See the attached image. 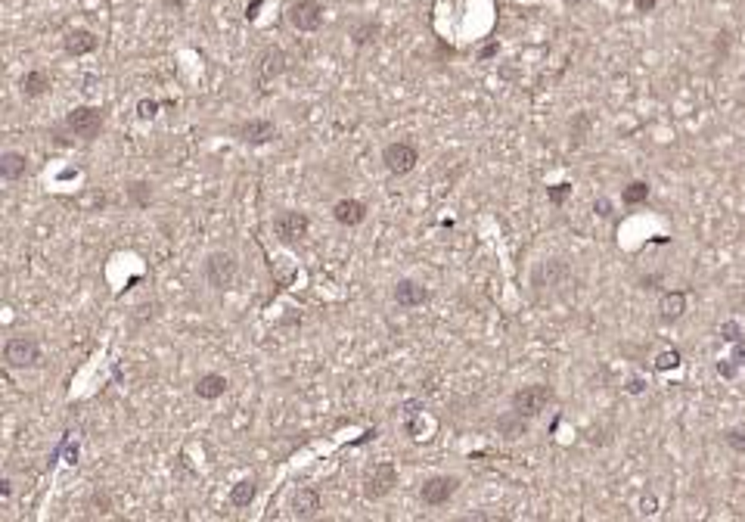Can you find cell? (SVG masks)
Wrapping results in <instances>:
<instances>
[{"instance_id": "obj_40", "label": "cell", "mask_w": 745, "mask_h": 522, "mask_svg": "<svg viewBox=\"0 0 745 522\" xmlns=\"http://www.w3.org/2000/svg\"><path fill=\"white\" fill-rule=\"evenodd\" d=\"M630 4H633V10H637V13H652L658 6V0H630Z\"/></svg>"}, {"instance_id": "obj_31", "label": "cell", "mask_w": 745, "mask_h": 522, "mask_svg": "<svg viewBox=\"0 0 745 522\" xmlns=\"http://www.w3.org/2000/svg\"><path fill=\"white\" fill-rule=\"evenodd\" d=\"M500 50H503V47H500V41L491 38V41H485V44L475 50V59H478V63H491V59L500 56Z\"/></svg>"}, {"instance_id": "obj_34", "label": "cell", "mask_w": 745, "mask_h": 522, "mask_svg": "<svg viewBox=\"0 0 745 522\" xmlns=\"http://www.w3.org/2000/svg\"><path fill=\"white\" fill-rule=\"evenodd\" d=\"M593 212H596V218H612V199H606V196H596V199H593Z\"/></svg>"}, {"instance_id": "obj_39", "label": "cell", "mask_w": 745, "mask_h": 522, "mask_svg": "<svg viewBox=\"0 0 745 522\" xmlns=\"http://www.w3.org/2000/svg\"><path fill=\"white\" fill-rule=\"evenodd\" d=\"M730 357H733V364L745 367V339H742V342H736V345H733V352H730Z\"/></svg>"}, {"instance_id": "obj_7", "label": "cell", "mask_w": 745, "mask_h": 522, "mask_svg": "<svg viewBox=\"0 0 745 522\" xmlns=\"http://www.w3.org/2000/svg\"><path fill=\"white\" fill-rule=\"evenodd\" d=\"M382 165L389 174L404 177L419 165V150L410 140H395V143H385L382 147Z\"/></svg>"}, {"instance_id": "obj_19", "label": "cell", "mask_w": 745, "mask_h": 522, "mask_svg": "<svg viewBox=\"0 0 745 522\" xmlns=\"http://www.w3.org/2000/svg\"><path fill=\"white\" fill-rule=\"evenodd\" d=\"M289 510H292L295 519H314V516H320V510H323L320 491H317V489H298V491L292 494V501H289Z\"/></svg>"}, {"instance_id": "obj_27", "label": "cell", "mask_w": 745, "mask_h": 522, "mask_svg": "<svg viewBox=\"0 0 745 522\" xmlns=\"http://www.w3.org/2000/svg\"><path fill=\"white\" fill-rule=\"evenodd\" d=\"M721 442L733 451V454H742V457H745V426H733V429H724V432H721Z\"/></svg>"}, {"instance_id": "obj_37", "label": "cell", "mask_w": 745, "mask_h": 522, "mask_svg": "<svg viewBox=\"0 0 745 522\" xmlns=\"http://www.w3.org/2000/svg\"><path fill=\"white\" fill-rule=\"evenodd\" d=\"M640 510H643L646 516H652V513L658 510V501H655V494H643V501H640Z\"/></svg>"}, {"instance_id": "obj_2", "label": "cell", "mask_w": 745, "mask_h": 522, "mask_svg": "<svg viewBox=\"0 0 745 522\" xmlns=\"http://www.w3.org/2000/svg\"><path fill=\"white\" fill-rule=\"evenodd\" d=\"M63 127L72 137L90 143V140H97V137L106 131V113H102L100 106H88V103H84V106L68 109L65 118H63Z\"/></svg>"}, {"instance_id": "obj_17", "label": "cell", "mask_w": 745, "mask_h": 522, "mask_svg": "<svg viewBox=\"0 0 745 522\" xmlns=\"http://www.w3.org/2000/svg\"><path fill=\"white\" fill-rule=\"evenodd\" d=\"M379 34H382V22L373 19V16H361V19H354V22L348 25V41H351V44H354L357 50L376 44V41H379Z\"/></svg>"}, {"instance_id": "obj_22", "label": "cell", "mask_w": 745, "mask_h": 522, "mask_svg": "<svg viewBox=\"0 0 745 522\" xmlns=\"http://www.w3.org/2000/svg\"><path fill=\"white\" fill-rule=\"evenodd\" d=\"M255 498H258V482L255 479H239L233 489H230V507H236V510L252 507Z\"/></svg>"}, {"instance_id": "obj_21", "label": "cell", "mask_w": 745, "mask_h": 522, "mask_svg": "<svg viewBox=\"0 0 745 522\" xmlns=\"http://www.w3.org/2000/svg\"><path fill=\"white\" fill-rule=\"evenodd\" d=\"M25 171H28V156L19 150H6L0 152V177L4 181H19L25 177Z\"/></svg>"}, {"instance_id": "obj_24", "label": "cell", "mask_w": 745, "mask_h": 522, "mask_svg": "<svg viewBox=\"0 0 745 522\" xmlns=\"http://www.w3.org/2000/svg\"><path fill=\"white\" fill-rule=\"evenodd\" d=\"M590 127H593V118H590V113H575V115H571V122H569V147H571V150L584 147Z\"/></svg>"}, {"instance_id": "obj_4", "label": "cell", "mask_w": 745, "mask_h": 522, "mask_svg": "<svg viewBox=\"0 0 745 522\" xmlns=\"http://www.w3.org/2000/svg\"><path fill=\"white\" fill-rule=\"evenodd\" d=\"M41 361H44V352L34 336H10L4 342V364L10 370H31Z\"/></svg>"}, {"instance_id": "obj_9", "label": "cell", "mask_w": 745, "mask_h": 522, "mask_svg": "<svg viewBox=\"0 0 745 522\" xmlns=\"http://www.w3.org/2000/svg\"><path fill=\"white\" fill-rule=\"evenodd\" d=\"M323 4L320 0H292V4L286 6V22L292 25L295 31L302 34H311L323 25Z\"/></svg>"}, {"instance_id": "obj_36", "label": "cell", "mask_w": 745, "mask_h": 522, "mask_svg": "<svg viewBox=\"0 0 745 522\" xmlns=\"http://www.w3.org/2000/svg\"><path fill=\"white\" fill-rule=\"evenodd\" d=\"M261 6H264V0H248V4H245V13H243V16H245L248 22H255V19H258V13H261Z\"/></svg>"}, {"instance_id": "obj_16", "label": "cell", "mask_w": 745, "mask_h": 522, "mask_svg": "<svg viewBox=\"0 0 745 522\" xmlns=\"http://www.w3.org/2000/svg\"><path fill=\"white\" fill-rule=\"evenodd\" d=\"M565 277H569V264H565L562 259H546V261H541L534 271H531V286H534V289L559 286Z\"/></svg>"}, {"instance_id": "obj_26", "label": "cell", "mask_w": 745, "mask_h": 522, "mask_svg": "<svg viewBox=\"0 0 745 522\" xmlns=\"http://www.w3.org/2000/svg\"><path fill=\"white\" fill-rule=\"evenodd\" d=\"M649 193H652V187L646 181H630V184H624V190H621V202L628 205V209H633V205L649 202Z\"/></svg>"}, {"instance_id": "obj_18", "label": "cell", "mask_w": 745, "mask_h": 522, "mask_svg": "<svg viewBox=\"0 0 745 522\" xmlns=\"http://www.w3.org/2000/svg\"><path fill=\"white\" fill-rule=\"evenodd\" d=\"M50 90H53V78H50V72H44V68H28L19 78V93L25 100H41Z\"/></svg>"}, {"instance_id": "obj_14", "label": "cell", "mask_w": 745, "mask_h": 522, "mask_svg": "<svg viewBox=\"0 0 745 522\" xmlns=\"http://www.w3.org/2000/svg\"><path fill=\"white\" fill-rule=\"evenodd\" d=\"M689 308V296L687 289H665L662 298H658V318L662 323H677Z\"/></svg>"}, {"instance_id": "obj_28", "label": "cell", "mask_w": 745, "mask_h": 522, "mask_svg": "<svg viewBox=\"0 0 745 522\" xmlns=\"http://www.w3.org/2000/svg\"><path fill=\"white\" fill-rule=\"evenodd\" d=\"M680 361H683V357H680V352H677V348H667V352H662V355L655 357L652 370H655V373H665V370H677V367H680Z\"/></svg>"}, {"instance_id": "obj_30", "label": "cell", "mask_w": 745, "mask_h": 522, "mask_svg": "<svg viewBox=\"0 0 745 522\" xmlns=\"http://www.w3.org/2000/svg\"><path fill=\"white\" fill-rule=\"evenodd\" d=\"M721 339L726 342V345H736V342H742V339H745L742 323H739V320H724V323H721Z\"/></svg>"}, {"instance_id": "obj_1", "label": "cell", "mask_w": 745, "mask_h": 522, "mask_svg": "<svg viewBox=\"0 0 745 522\" xmlns=\"http://www.w3.org/2000/svg\"><path fill=\"white\" fill-rule=\"evenodd\" d=\"M239 277V261L233 252L227 249H215L208 252L202 259V280L208 289H215V293H227V289H233Z\"/></svg>"}, {"instance_id": "obj_6", "label": "cell", "mask_w": 745, "mask_h": 522, "mask_svg": "<svg viewBox=\"0 0 745 522\" xmlns=\"http://www.w3.org/2000/svg\"><path fill=\"white\" fill-rule=\"evenodd\" d=\"M395 485H398V466L391 464V460H379V464H373L364 476V498L366 501H382L395 491Z\"/></svg>"}, {"instance_id": "obj_29", "label": "cell", "mask_w": 745, "mask_h": 522, "mask_svg": "<svg viewBox=\"0 0 745 522\" xmlns=\"http://www.w3.org/2000/svg\"><path fill=\"white\" fill-rule=\"evenodd\" d=\"M571 196V184L569 181H562V184H553V187H546V202L553 205V209H562L565 199Z\"/></svg>"}, {"instance_id": "obj_25", "label": "cell", "mask_w": 745, "mask_h": 522, "mask_svg": "<svg viewBox=\"0 0 745 522\" xmlns=\"http://www.w3.org/2000/svg\"><path fill=\"white\" fill-rule=\"evenodd\" d=\"M127 202L134 205V209H149V202H152V184L149 181H131L127 184Z\"/></svg>"}, {"instance_id": "obj_42", "label": "cell", "mask_w": 745, "mask_h": 522, "mask_svg": "<svg viewBox=\"0 0 745 522\" xmlns=\"http://www.w3.org/2000/svg\"><path fill=\"white\" fill-rule=\"evenodd\" d=\"M565 6H578V4H584V0H562Z\"/></svg>"}, {"instance_id": "obj_15", "label": "cell", "mask_w": 745, "mask_h": 522, "mask_svg": "<svg viewBox=\"0 0 745 522\" xmlns=\"http://www.w3.org/2000/svg\"><path fill=\"white\" fill-rule=\"evenodd\" d=\"M366 215H370V209H366V202L354 199V196H345V199H339L332 205V218H336V224L342 227H361Z\"/></svg>"}, {"instance_id": "obj_10", "label": "cell", "mask_w": 745, "mask_h": 522, "mask_svg": "<svg viewBox=\"0 0 745 522\" xmlns=\"http://www.w3.org/2000/svg\"><path fill=\"white\" fill-rule=\"evenodd\" d=\"M239 143H245V147H268L280 137V127L270 122V118H245V122L233 125V131Z\"/></svg>"}, {"instance_id": "obj_11", "label": "cell", "mask_w": 745, "mask_h": 522, "mask_svg": "<svg viewBox=\"0 0 745 522\" xmlns=\"http://www.w3.org/2000/svg\"><path fill=\"white\" fill-rule=\"evenodd\" d=\"M457 491H460V479L457 476H448V473L429 476L423 482V489H419V501H423L426 507H444V503H448Z\"/></svg>"}, {"instance_id": "obj_41", "label": "cell", "mask_w": 745, "mask_h": 522, "mask_svg": "<svg viewBox=\"0 0 745 522\" xmlns=\"http://www.w3.org/2000/svg\"><path fill=\"white\" fill-rule=\"evenodd\" d=\"M10 494H13V482H10V479H0V498L6 501Z\"/></svg>"}, {"instance_id": "obj_3", "label": "cell", "mask_w": 745, "mask_h": 522, "mask_svg": "<svg viewBox=\"0 0 745 522\" xmlns=\"http://www.w3.org/2000/svg\"><path fill=\"white\" fill-rule=\"evenodd\" d=\"M553 401H556L553 386H546V382H528V386H519L509 395V407L516 410V414L528 417V420H534V417H541Z\"/></svg>"}, {"instance_id": "obj_33", "label": "cell", "mask_w": 745, "mask_h": 522, "mask_svg": "<svg viewBox=\"0 0 745 522\" xmlns=\"http://www.w3.org/2000/svg\"><path fill=\"white\" fill-rule=\"evenodd\" d=\"M717 373H721L724 380H736L739 364H733V357H721V361H717Z\"/></svg>"}, {"instance_id": "obj_32", "label": "cell", "mask_w": 745, "mask_h": 522, "mask_svg": "<svg viewBox=\"0 0 745 522\" xmlns=\"http://www.w3.org/2000/svg\"><path fill=\"white\" fill-rule=\"evenodd\" d=\"M159 109H162L159 100H140L137 103V118H140V122H152V118L159 115Z\"/></svg>"}, {"instance_id": "obj_5", "label": "cell", "mask_w": 745, "mask_h": 522, "mask_svg": "<svg viewBox=\"0 0 745 522\" xmlns=\"http://www.w3.org/2000/svg\"><path fill=\"white\" fill-rule=\"evenodd\" d=\"M286 72H289V53L282 47H277V44L264 47L261 56L255 59V66H252V78H255V84H258L261 90H268V84L282 78Z\"/></svg>"}, {"instance_id": "obj_13", "label": "cell", "mask_w": 745, "mask_h": 522, "mask_svg": "<svg viewBox=\"0 0 745 522\" xmlns=\"http://www.w3.org/2000/svg\"><path fill=\"white\" fill-rule=\"evenodd\" d=\"M97 47H100V34L97 31H90V28H68L63 34V50H65V56H90V53H97Z\"/></svg>"}, {"instance_id": "obj_38", "label": "cell", "mask_w": 745, "mask_h": 522, "mask_svg": "<svg viewBox=\"0 0 745 522\" xmlns=\"http://www.w3.org/2000/svg\"><path fill=\"white\" fill-rule=\"evenodd\" d=\"M162 6H165L168 13H184L186 10V4H190V0H159Z\"/></svg>"}, {"instance_id": "obj_35", "label": "cell", "mask_w": 745, "mask_h": 522, "mask_svg": "<svg viewBox=\"0 0 745 522\" xmlns=\"http://www.w3.org/2000/svg\"><path fill=\"white\" fill-rule=\"evenodd\" d=\"M624 392H628V395H643V392H646V380H640V376H630L628 386H624Z\"/></svg>"}, {"instance_id": "obj_20", "label": "cell", "mask_w": 745, "mask_h": 522, "mask_svg": "<svg viewBox=\"0 0 745 522\" xmlns=\"http://www.w3.org/2000/svg\"><path fill=\"white\" fill-rule=\"evenodd\" d=\"M230 389V382H227V376L224 373H202L199 380H196V398H202V401H218L224 392Z\"/></svg>"}, {"instance_id": "obj_8", "label": "cell", "mask_w": 745, "mask_h": 522, "mask_svg": "<svg viewBox=\"0 0 745 522\" xmlns=\"http://www.w3.org/2000/svg\"><path fill=\"white\" fill-rule=\"evenodd\" d=\"M307 230H311V218H307L305 212H298V209H286V212H280V215L273 218V236H277L282 246L302 243V239L307 236Z\"/></svg>"}, {"instance_id": "obj_23", "label": "cell", "mask_w": 745, "mask_h": 522, "mask_svg": "<svg viewBox=\"0 0 745 522\" xmlns=\"http://www.w3.org/2000/svg\"><path fill=\"white\" fill-rule=\"evenodd\" d=\"M497 429L503 432V439H522V435L528 432V417H522L509 407V414L497 417Z\"/></svg>"}, {"instance_id": "obj_12", "label": "cell", "mask_w": 745, "mask_h": 522, "mask_svg": "<svg viewBox=\"0 0 745 522\" xmlns=\"http://www.w3.org/2000/svg\"><path fill=\"white\" fill-rule=\"evenodd\" d=\"M391 298H395V305L398 308H404V311H413V308H423L426 302L432 298L429 293V286H423V283H416V280H398L395 289H391Z\"/></svg>"}]
</instances>
